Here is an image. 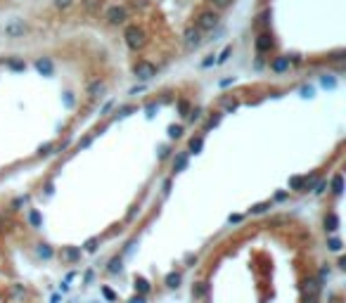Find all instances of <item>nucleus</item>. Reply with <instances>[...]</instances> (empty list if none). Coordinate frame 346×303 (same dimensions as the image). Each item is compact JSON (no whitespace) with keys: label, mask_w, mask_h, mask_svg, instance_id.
Masks as SVG:
<instances>
[{"label":"nucleus","mask_w":346,"mask_h":303,"mask_svg":"<svg viewBox=\"0 0 346 303\" xmlns=\"http://www.w3.org/2000/svg\"><path fill=\"white\" fill-rule=\"evenodd\" d=\"M123 40H126V45L138 53V50H143L147 45V33L143 27H138V24H131V27L126 28V33H123Z\"/></svg>","instance_id":"1"},{"label":"nucleus","mask_w":346,"mask_h":303,"mask_svg":"<svg viewBox=\"0 0 346 303\" xmlns=\"http://www.w3.org/2000/svg\"><path fill=\"white\" fill-rule=\"evenodd\" d=\"M218 24H221V17L213 10H204L195 17V28H200L202 33H209L213 28H218Z\"/></svg>","instance_id":"2"},{"label":"nucleus","mask_w":346,"mask_h":303,"mask_svg":"<svg viewBox=\"0 0 346 303\" xmlns=\"http://www.w3.org/2000/svg\"><path fill=\"white\" fill-rule=\"evenodd\" d=\"M133 74L138 81H143V83H147V81H152L154 76H157V66L152 64L149 59H138L133 64Z\"/></svg>","instance_id":"3"},{"label":"nucleus","mask_w":346,"mask_h":303,"mask_svg":"<svg viewBox=\"0 0 346 303\" xmlns=\"http://www.w3.org/2000/svg\"><path fill=\"white\" fill-rule=\"evenodd\" d=\"M27 31H29V27H27V22H24V19H12V22H7V24H5V38H10V40L22 38Z\"/></svg>","instance_id":"4"},{"label":"nucleus","mask_w":346,"mask_h":303,"mask_svg":"<svg viewBox=\"0 0 346 303\" xmlns=\"http://www.w3.org/2000/svg\"><path fill=\"white\" fill-rule=\"evenodd\" d=\"M254 45H256V53L259 55H266L273 50V45H275V40H273V33L270 31H261L256 40H254Z\"/></svg>","instance_id":"5"},{"label":"nucleus","mask_w":346,"mask_h":303,"mask_svg":"<svg viewBox=\"0 0 346 303\" xmlns=\"http://www.w3.org/2000/svg\"><path fill=\"white\" fill-rule=\"evenodd\" d=\"M105 17H107V22H109V24H114V27H116V24H123V22L128 19V10H126L123 5H112V7L107 10Z\"/></svg>","instance_id":"6"},{"label":"nucleus","mask_w":346,"mask_h":303,"mask_svg":"<svg viewBox=\"0 0 346 303\" xmlns=\"http://www.w3.org/2000/svg\"><path fill=\"white\" fill-rule=\"evenodd\" d=\"M183 40H185V45L190 48V50H195V48H200L202 45V31L200 28H195V27H187L185 28V33H183Z\"/></svg>","instance_id":"7"},{"label":"nucleus","mask_w":346,"mask_h":303,"mask_svg":"<svg viewBox=\"0 0 346 303\" xmlns=\"http://www.w3.org/2000/svg\"><path fill=\"white\" fill-rule=\"evenodd\" d=\"M33 66H36V71H38L40 76H53L55 74V64H53L50 57H38Z\"/></svg>","instance_id":"8"},{"label":"nucleus","mask_w":346,"mask_h":303,"mask_svg":"<svg viewBox=\"0 0 346 303\" xmlns=\"http://www.w3.org/2000/svg\"><path fill=\"white\" fill-rule=\"evenodd\" d=\"M289 59H287V55H280V57H273L270 59V71L273 74H285V71H289Z\"/></svg>","instance_id":"9"},{"label":"nucleus","mask_w":346,"mask_h":303,"mask_svg":"<svg viewBox=\"0 0 346 303\" xmlns=\"http://www.w3.org/2000/svg\"><path fill=\"white\" fill-rule=\"evenodd\" d=\"M322 225H325V232H337V230H339V225H342V220H339V216H337L334 211H330V213H325Z\"/></svg>","instance_id":"10"},{"label":"nucleus","mask_w":346,"mask_h":303,"mask_svg":"<svg viewBox=\"0 0 346 303\" xmlns=\"http://www.w3.org/2000/svg\"><path fill=\"white\" fill-rule=\"evenodd\" d=\"M187 161H190V154L185 152H175V157H173V173H180L187 168Z\"/></svg>","instance_id":"11"},{"label":"nucleus","mask_w":346,"mask_h":303,"mask_svg":"<svg viewBox=\"0 0 346 303\" xmlns=\"http://www.w3.org/2000/svg\"><path fill=\"white\" fill-rule=\"evenodd\" d=\"M330 190H332L337 197H342L344 194V175L342 173H334L332 180H330Z\"/></svg>","instance_id":"12"},{"label":"nucleus","mask_w":346,"mask_h":303,"mask_svg":"<svg viewBox=\"0 0 346 303\" xmlns=\"http://www.w3.org/2000/svg\"><path fill=\"white\" fill-rule=\"evenodd\" d=\"M102 92H105V81L97 79L88 85V95H90V97H102Z\"/></svg>","instance_id":"13"},{"label":"nucleus","mask_w":346,"mask_h":303,"mask_svg":"<svg viewBox=\"0 0 346 303\" xmlns=\"http://www.w3.org/2000/svg\"><path fill=\"white\" fill-rule=\"evenodd\" d=\"M62 256L67 258L69 263H76V261L81 258V249H79V247H67V249L62 251Z\"/></svg>","instance_id":"14"},{"label":"nucleus","mask_w":346,"mask_h":303,"mask_svg":"<svg viewBox=\"0 0 346 303\" xmlns=\"http://www.w3.org/2000/svg\"><path fill=\"white\" fill-rule=\"evenodd\" d=\"M289 190H294V192H306L304 175H294V178H289Z\"/></svg>","instance_id":"15"},{"label":"nucleus","mask_w":346,"mask_h":303,"mask_svg":"<svg viewBox=\"0 0 346 303\" xmlns=\"http://www.w3.org/2000/svg\"><path fill=\"white\" fill-rule=\"evenodd\" d=\"M202 147H204V135H197V138H192V140H190V149H187V154H200Z\"/></svg>","instance_id":"16"},{"label":"nucleus","mask_w":346,"mask_h":303,"mask_svg":"<svg viewBox=\"0 0 346 303\" xmlns=\"http://www.w3.org/2000/svg\"><path fill=\"white\" fill-rule=\"evenodd\" d=\"M209 294V284L206 282H197L195 287H192V299H204Z\"/></svg>","instance_id":"17"},{"label":"nucleus","mask_w":346,"mask_h":303,"mask_svg":"<svg viewBox=\"0 0 346 303\" xmlns=\"http://www.w3.org/2000/svg\"><path fill=\"white\" fill-rule=\"evenodd\" d=\"M311 190H313L316 197H320V194H325V192L330 190V180H325V178H322V180H316V185H313Z\"/></svg>","instance_id":"18"},{"label":"nucleus","mask_w":346,"mask_h":303,"mask_svg":"<svg viewBox=\"0 0 346 303\" xmlns=\"http://www.w3.org/2000/svg\"><path fill=\"white\" fill-rule=\"evenodd\" d=\"M320 85H322V88L334 90V88H337V79H334L332 74H322V76H320Z\"/></svg>","instance_id":"19"},{"label":"nucleus","mask_w":346,"mask_h":303,"mask_svg":"<svg viewBox=\"0 0 346 303\" xmlns=\"http://www.w3.org/2000/svg\"><path fill=\"white\" fill-rule=\"evenodd\" d=\"M221 105H223V109H226L228 114H232L237 109V100L235 97H221Z\"/></svg>","instance_id":"20"},{"label":"nucleus","mask_w":346,"mask_h":303,"mask_svg":"<svg viewBox=\"0 0 346 303\" xmlns=\"http://www.w3.org/2000/svg\"><path fill=\"white\" fill-rule=\"evenodd\" d=\"M268 209H273V204H270V201H261V204H254L249 211H252L254 216H261V213H266Z\"/></svg>","instance_id":"21"},{"label":"nucleus","mask_w":346,"mask_h":303,"mask_svg":"<svg viewBox=\"0 0 346 303\" xmlns=\"http://www.w3.org/2000/svg\"><path fill=\"white\" fill-rule=\"evenodd\" d=\"M29 223H31V227H40V225H43V216H40L36 209H31V211H29Z\"/></svg>","instance_id":"22"},{"label":"nucleus","mask_w":346,"mask_h":303,"mask_svg":"<svg viewBox=\"0 0 346 303\" xmlns=\"http://www.w3.org/2000/svg\"><path fill=\"white\" fill-rule=\"evenodd\" d=\"M221 119H223V114H211L209 121H206V126H204V133H209L211 128H216V126L221 123Z\"/></svg>","instance_id":"23"},{"label":"nucleus","mask_w":346,"mask_h":303,"mask_svg":"<svg viewBox=\"0 0 346 303\" xmlns=\"http://www.w3.org/2000/svg\"><path fill=\"white\" fill-rule=\"evenodd\" d=\"M183 133H185V128H183L180 123H178V126H175V123H173V126H169V138H171V140H178V138H183Z\"/></svg>","instance_id":"24"},{"label":"nucleus","mask_w":346,"mask_h":303,"mask_svg":"<svg viewBox=\"0 0 346 303\" xmlns=\"http://www.w3.org/2000/svg\"><path fill=\"white\" fill-rule=\"evenodd\" d=\"M133 111H135V107H133V105L119 107V109H116V119H126V116H131Z\"/></svg>","instance_id":"25"},{"label":"nucleus","mask_w":346,"mask_h":303,"mask_svg":"<svg viewBox=\"0 0 346 303\" xmlns=\"http://www.w3.org/2000/svg\"><path fill=\"white\" fill-rule=\"evenodd\" d=\"M268 17H270V10H263V12L259 14V19H256V22H254V27H256V28L266 27V24H268Z\"/></svg>","instance_id":"26"},{"label":"nucleus","mask_w":346,"mask_h":303,"mask_svg":"<svg viewBox=\"0 0 346 303\" xmlns=\"http://www.w3.org/2000/svg\"><path fill=\"white\" fill-rule=\"evenodd\" d=\"M230 55H232V45H226V48H223V53L218 55V59H216V64H226V62H228V57H230Z\"/></svg>","instance_id":"27"},{"label":"nucleus","mask_w":346,"mask_h":303,"mask_svg":"<svg viewBox=\"0 0 346 303\" xmlns=\"http://www.w3.org/2000/svg\"><path fill=\"white\" fill-rule=\"evenodd\" d=\"M38 256L40 258H53V249H50V244H38Z\"/></svg>","instance_id":"28"},{"label":"nucleus","mask_w":346,"mask_h":303,"mask_svg":"<svg viewBox=\"0 0 346 303\" xmlns=\"http://www.w3.org/2000/svg\"><path fill=\"white\" fill-rule=\"evenodd\" d=\"M190 123H195V121H200L202 119V107H195V109H190V114L185 116Z\"/></svg>","instance_id":"29"},{"label":"nucleus","mask_w":346,"mask_h":303,"mask_svg":"<svg viewBox=\"0 0 346 303\" xmlns=\"http://www.w3.org/2000/svg\"><path fill=\"white\" fill-rule=\"evenodd\" d=\"M178 114H180V116H187V114H190V102H187V100H178Z\"/></svg>","instance_id":"30"},{"label":"nucleus","mask_w":346,"mask_h":303,"mask_svg":"<svg viewBox=\"0 0 346 303\" xmlns=\"http://www.w3.org/2000/svg\"><path fill=\"white\" fill-rule=\"evenodd\" d=\"M55 149V142H45V145L38 147V157H48V154H53Z\"/></svg>","instance_id":"31"},{"label":"nucleus","mask_w":346,"mask_h":303,"mask_svg":"<svg viewBox=\"0 0 346 303\" xmlns=\"http://www.w3.org/2000/svg\"><path fill=\"white\" fill-rule=\"evenodd\" d=\"M178 284H180V275H178V273H171V275L166 277V287H178Z\"/></svg>","instance_id":"32"},{"label":"nucleus","mask_w":346,"mask_h":303,"mask_svg":"<svg viewBox=\"0 0 346 303\" xmlns=\"http://www.w3.org/2000/svg\"><path fill=\"white\" fill-rule=\"evenodd\" d=\"M7 66H10L12 71H24V69H27V64H24L22 59H10V62H7Z\"/></svg>","instance_id":"33"},{"label":"nucleus","mask_w":346,"mask_h":303,"mask_svg":"<svg viewBox=\"0 0 346 303\" xmlns=\"http://www.w3.org/2000/svg\"><path fill=\"white\" fill-rule=\"evenodd\" d=\"M327 249H330V251H339V249H342V239H339V237L327 239Z\"/></svg>","instance_id":"34"},{"label":"nucleus","mask_w":346,"mask_h":303,"mask_svg":"<svg viewBox=\"0 0 346 303\" xmlns=\"http://www.w3.org/2000/svg\"><path fill=\"white\" fill-rule=\"evenodd\" d=\"M346 59V50H337V53L330 55V62H344Z\"/></svg>","instance_id":"35"},{"label":"nucleus","mask_w":346,"mask_h":303,"mask_svg":"<svg viewBox=\"0 0 346 303\" xmlns=\"http://www.w3.org/2000/svg\"><path fill=\"white\" fill-rule=\"evenodd\" d=\"M81 5H83L86 10H97V7H100V0H81Z\"/></svg>","instance_id":"36"},{"label":"nucleus","mask_w":346,"mask_h":303,"mask_svg":"<svg viewBox=\"0 0 346 303\" xmlns=\"http://www.w3.org/2000/svg\"><path fill=\"white\" fill-rule=\"evenodd\" d=\"M97 244H100V239H97V237H90L88 242H86V244H83V247H86V251H95V249H97Z\"/></svg>","instance_id":"37"},{"label":"nucleus","mask_w":346,"mask_h":303,"mask_svg":"<svg viewBox=\"0 0 346 303\" xmlns=\"http://www.w3.org/2000/svg\"><path fill=\"white\" fill-rule=\"evenodd\" d=\"M121 270V258H112L109 261V273H119Z\"/></svg>","instance_id":"38"},{"label":"nucleus","mask_w":346,"mask_h":303,"mask_svg":"<svg viewBox=\"0 0 346 303\" xmlns=\"http://www.w3.org/2000/svg\"><path fill=\"white\" fill-rule=\"evenodd\" d=\"M230 2L232 0H211L213 7H218V10H226V7H230Z\"/></svg>","instance_id":"39"},{"label":"nucleus","mask_w":346,"mask_h":303,"mask_svg":"<svg viewBox=\"0 0 346 303\" xmlns=\"http://www.w3.org/2000/svg\"><path fill=\"white\" fill-rule=\"evenodd\" d=\"M27 201H29V197H17L12 201V209H10V211H17V209H19V206H24Z\"/></svg>","instance_id":"40"},{"label":"nucleus","mask_w":346,"mask_h":303,"mask_svg":"<svg viewBox=\"0 0 346 303\" xmlns=\"http://www.w3.org/2000/svg\"><path fill=\"white\" fill-rule=\"evenodd\" d=\"M157 109H159V102H149V105L145 107L147 116H149V119H152V116H154V111H157Z\"/></svg>","instance_id":"41"},{"label":"nucleus","mask_w":346,"mask_h":303,"mask_svg":"<svg viewBox=\"0 0 346 303\" xmlns=\"http://www.w3.org/2000/svg\"><path fill=\"white\" fill-rule=\"evenodd\" d=\"M71 2H74V0H55V7H59V10H67V7H71Z\"/></svg>","instance_id":"42"},{"label":"nucleus","mask_w":346,"mask_h":303,"mask_svg":"<svg viewBox=\"0 0 346 303\" xmlns=\"http://www.w3.org/2000/svg\"><path fill=\"white\" fill-rule=\"evenodd\" d=\"M169 154H171V147H169V145H161L159 147V159H169Z\"/></svg>","instance_id":"43"},{"label":"nucleus","mask_w":346,"mask_h":303,"mask_svg":"<svg viewBox=\"0 0 346 303\" xmlns=\"http://www.w3.org/2000/svg\"><path fill=\"white\" fill-rule=\"evenodd\" d=\"M90 142H93V135H86L83 140L79 142V149H86V147H90Z\"/></svg>","instance_id":"44"},{"label":"nucleus","mask_w":346,"mask_h":303,"mask_svg":"<svg viewBox=\"0 0 346 303\" xmlns=\"http://www.w3.org/2000/svg\"><path fill=\"white\" fill-rule=\"evenodd\" d=\"M135 289H138V291H143V294H145V291L149 289V287H147V282H145V279H138V282H135Z\"/></svg>","instance_id":"45"},{"label":"nucleus","mask_w":346,"mask_h":303,"mask_svg":"<svg viewBox=\"0 0 346 303\" xmlns=\"http://www.w3.org/2000/svg\"><path fill=\"white\" fill-rule=\"evenodd\" d=\"M211 64H216V55H209V57L202 62V66H204V69H206V66H211Z\"/></svg>","instance_id":"46"},{"label":"nucleus","mask_w":346,"mask_h":303,"mask_svg":"<svg viewBox=\"0 0 346 303\" xmlns=\"http://www.w3.org/2000/svg\"><path fill=\"white\" fill-rule=\"evenodd\" d=\"M301 97H313V88H311V85H304V88H301Z\"/></svg>","instance_id":"47"},{"label":"nucleus","mask_w":346,"mask_h":303,"mask_svg":"<svg viewBox=\"0 0 346 303\" xmlns=\"http://www.w3.org/2000/svg\"><path fill=\"white\" fill-rule=\"evenodd\" d=\"M232 83H235V76H232V79H223L221 81V88H228V85H232Z\"/></svg>","instance_id":"48"},{"label":"nucleus","mask_w":346,"mask_h":303,"mask_svg":"<svg viewBox=\"0 0 346 303\" xmlns=\"http://www.w3.org/2000/svg\"><path fill=\"white\" fill-rule=\"evenodd\" d=\"M145 90V85H135V88H131V95H138V92Z\"/></svg>","instance_id":"49"},{"label":"nucleus","mask_w":346,"mask_h":303,"mask_svg":"<svg viewBox=\"0 0 346 303\" xmlns=\"http://www.w3.org/2000/svg\"><path fill=\"white\" fill-rule=\"evenodd\" d=\"M64 102H67V107H74V97H71V92H67V97H64Z\"/></svg>","instance_id":"50"},{"label":"nucleus","mask_w":346,"mask_h":303,"mask_svg":"<svg viewBox=\"0 0 346 303\" xmlns=\"http://www.w3.org/2000/svg\"><path fill=\"white\" fill-rule=\"evenodd\" d=\"M135 216H138V206H133V209H131V211H128V220H133Z\"/></svg>","instance_id":"51"},{"label":"nucleus","mask_w":346,"mask_h":303,"mask_svg":"<svg viewBox=\"0 0 346 303\" xmlns=\"http://www.w3.org/2000/svg\"><path fill=\"white\" fill-rule=\"evenodd\" d=\"M169 190H171V180H164V194H169Z\"/></svg>","instance_id":"52"},{"label":"nucleus","mask_w":346,"mask_h":303,"mask_svg":"<svg viewBox=\"0 0 346 303\" xmlns=\"http://www.w3.org/2000/svg\"><path fill=\"white\" fill-rule=\"evenodd\" d=\"M275 199H278V201H285V199H287V192H278V194H275Z\"/></svg>","instance_id":"53"},{"label":"nucleus","mask_w":346,"mask_h":303,"mask_svg":"<svg viewBox=\"0 0 346 303\" xmlns=\"http://www.w3.org/2000/svg\"><path fill=\"white\" fill-rule=\"evenodd\" d=\"M112 107H114V102H107V105L102 107V114H107V111H109V109H112Z\"/></svg>","instance_id":"54"},{"label":"nucleus","mask_w":346,"mask_h":303,"mask_svg":"<svg viewBox=\"0 0 346 303\" xmlns=\"http://www.w3.org/2000/svg\"><path fill=\"white\" fill-rule=\"evenodd\" d=\"M131 303H145V299H140V296H138V299H133Z\"/></svg>","instance_id":"55"}]
</instances>
